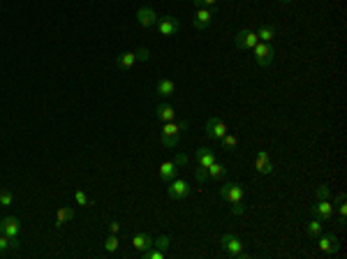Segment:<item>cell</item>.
Masks as SVG:
<instances>
[{
	"mask_svg": "<svg viewBox=\"0 0 347 259\" xmlns=\"http://www.w3.org/2000/svg\"><path fill=\"white\" fill-rule=\"evenodd\" d=\"M0 231L9 238H19V231H21V220L16 215H5L0 220Z\"/></svg>",
	"mask_w": 347,
	"mask_h": 259,
	"instance_id": "cell-8",
	"label": "cell"
},
{
	"mask_svg": "<svg viewBox=\"0 0 347 259\" xmlns=\"http://www.w3.org/2000/svg\"><path fill=\"white\" fill-rule=\"evenodd\" d=\"M118 229H121V222H118V220L109 222V234H118Z\"/></svg>",
	"mask_w": 347,
	"mask_h": 259,
	"instance_id": "cell-38",
	"label": "cell"
},
{
	"mask_svg": "<svg viewBox=\"0 0 347 259\" xmlns=\"http://www.w3.org/2000/svg\"><path fill=\"white\" fill-rule=\"evenodd\" d=\"M135 63H137L135 51H123V54L116 56V65H118V69H130Z\"/></svg>",
	"mask_w": 347,
	"mask_h": 259,
	"instance_id": "cell-20",
	"label": "cell"
},
{
	"mask_svg": "<svg viewBox=\"0 0 347 259\" xmlns=\"http://www.w3.org/2000/svg\"><path fill=\"white\" fill-rule=\"evenodd\" d=\"M310 211H312V215H315L317 220H322V222L333 220V204L329 199H317V204Z\"/></svg>",
	"mask_w": 347,
	"mask_h": 259,
	"instance_id": "cell-9",
	"label": "cell"
},
{
	"mask_svg": "<svg viewBox=\"0 0 347 259\" xmlns=\"http://www.w3.org/2000/svg\"><path fill=\"white\" fill-rule=\"evenodd\" d=\"M104 250L111 252V255L118 250V236H116V234H109V236L104 238Z\"/></svg>",
	"mask_w": 347,
	"mask_h": 259,
	"instance_id": "cell-27",
	"label": "cell"
},
{
	"mask_svg": "<svg viewBox=\"0 0 347 259\" xmlns=\"http://www.w3.org/2000/svg\"><path fill=\"white\" fill-rule=\"evenodd\" d=\"M195 181L197 183H208V171H206V167H197L195 169Z\"/></svg>",
	"mask_w": 347,
	"mask_h": 259,
	"instance_id": "cell-31",
	"label": "cell"
},
{
	"mask_svg": "<svg viewBox=\"0 0 347 259\" xmlns=\"http://www.w3.org/2000/svg\"><path fill=\"white\" fill-rule=\"evenodd\" d=\"M257 37H259V42H273V39L278 37V31H276V26L266 23V26H262V28H259Z\"/></svg>",
	"mask_w": 347,
	"mask_h": 259,
	"instance_id": "cell-22",
	"label": "cell"
},
{
	"mask_svg": "<svg viewBox=\"0 0 347 259\" xmlns=\"http://www.w3.org/2000/svg\"><path fill=\"white\" fill-rule=\"evenodd\" d=\"M255 169L259 174H271L273 171V164H271V158L266 151H259L257 153V160H255Z\"/></svg>",
	"mask_w": 347,
	"mask_h": 259,
	"instance_id": "cell-14",
	"label": "cell"
},
{
	"mask_svg": "<svg viewBox=\"0 0 347 259\" xmlns=\"http://www.w3.org/2000/svg\"><path fill=\"white\" fill-rule=\"evenodd\" d=\"M167 194L174 199V201H183V199L190 194V185L185 181H178V178H174L167 183Z\"/></svg>",
	"mask_w": 347,
	"mask_h": 259,
	"instance_id": "cell-7",
	"label": "cell"
},
{
	"mask_svg": "<svg viewBox=\"0 0 347 259\" xmlns=\"http://www.w3.org/2000/svg\"><path fill=\"white\" fill-rule=\"evenodd\" d=\"M12 250V238L5 236L2 231H0V255H5V252Z\"/></svg>",
	"mask_w": 347,
	"mask_h": 259,
	"instance_id": "cell-34",
	"label": "cell"
},
{
	"mask_svg": "<svg viewBox=\"0 0 347 259\" xmlns=\"http://www.w3.org/2000/svg\"><path fill=\"white\" fill-rule=\"evenodd\" d=\"M176 174H178V167L174 164V160L172 162H162V164H160V181H162V183H169V181H174V178H176Z\"/></svg>",
	"mask_w": 347,
	"mask_h": 259,
	"instance_id": "cell-15",
	"label": "cell"
},
{
	"mask_svg": "<svg viewBox=\"0 0 347 259\" xmlns=\"http://www.w3.org/2000/svg\"><path fill=\"white\" fill-rule=\"evenodd\" d=\"M188 128H190L188 121H169V123H165L162 134H160V141H162V146H167V148L178 146V141H181V137H183V132H188Z\"/></svg>",
	"mask_w": 347,
	"mask_h": 259,
	"instance_id": "cell-1",
	"label": "cell"
},
{
	"mask_svg": "<svg viewBox=\"0 0 347 259\" xmlns=\"http://www.w3.org/2000/svg\"><path fill=\"white\" fill-rule=\"evenodd\" d=\"M74 218V208H69V206H63L58 208V215H56V229H61L65 222H69Z\"/></svg>",
	"mask_w": 347,
	"mask_h": 259,
	"instance_id": "cell-23",
	"label": "cell"
},
{
	"mask_svg": "<svg viewBox=\"0 0 347 259\" xmlns=\"http://www.w3.org/2000/svg\"><path fill=\"white\" fill-rule=\"evenodd\" d=\"M338 245H340V241L336 234H319L317 236V248L322 252H326V255H333V252L338 250Z\"/></svg>",
	"mask_w": 347,
	"mask_h": 259,
	"instance_id": "cell-13",
	"label": "cell"
},
{
	"mask_svg": "<svg viewBox=\"0 0 347 259\" xmlns=\"http://www.w3.org/2000/svg\"><path fill=\"white\" fill-rule=\"evenodd\" d=\"M206 137L208 139H222L227 134V125L220 121L218 116H211L208 121H206Z\"/></svg>",
	"mask_w": 347,
	"mask_h": 259,
	"instance_id": "cell-11",
	"label": "cell"
},
{
	"mask_svg": "<svg viewBox=\"0 0 347 259\" xmlns=\"http://www.w3.org/2000/svg\"><path fill=\"white\" fill-rule=\"evenodd\" d=\"M141 257H143V259H162V257H165V252L158 250L155 245H151L148 250H143V252H141Z\"/></svg>",
	"mask_w": 347,
	"mask_h": 259,
	"instance_id": "cell-29",
	"label": "cell"
},
{
	"mask_svg": "<svg viewBox=\"0 0 347 259\" xmlns=\"http://www.w3.org/2000/svg\"><path fill=\"white\" fill-rule=\"evenodd\" d=\"M153 245H155V248H158V250H169V245H172V238L169 236H160V238H155V241H153Z\"/></svg>",
	"mask_w": 347,
	"mask_h": 259,
	"instance_id": "cell-33",
	"label": "cell"
},
{
	"mask_svg": "<svg viewBox=\"0 0 347 259\" xmlns=\"http://www.w3.org/2000/svg\"><path fill=\"white\" fill-rule=\"evenodd\" d=\"M319 234H322V220H317V218H315L312 222H308V236L317 238Z\"/></svg>",
	"mask_w": 347,
	"mask_h": 259,
	"instance_id": "cell-26",
	"label": "cell"
},
{
	"mask_svg": "<svg viewBox=\"0 0 347 259\" xmlns=\"http://www.w3.org/2000/svg\"><path fill=\"white\" fill-rule=\"evenodd\" d=\"M155 116H158L162 123H169V121H174V118H176V111H174L172 104H165V102H162V104H158V107H155Z\"/></svg>",
	"mask_w": 347,
	"mask_h": 259,
	"instance_id": "cell-21",
	"label": "cell"
},
{
	"mask_svg": "<svg viewBox=\"0 0 347 259\" xmlns=\"http://www.w3.org/2000/svg\"><path fill=\"white\" fill-rule=\"evenodd\" d=\"M282 2H292V0H282Z\"/></svg>",
	"mask_w": 347,
	"mask_h": 259,
	"instance_id": "cell-39",
	"label": "cell"
},
{
	"mask_svg": "<svg viewBox=\"0 0 347 259\" xmlns=\"http://www.w3.org/2000/svg\"><path fill=\"white\" fill-rule=\"evenodd\" d=\"M160 16L155 14V9L148 7V5H143V7L137 9V21L141 28H155V23H158Z\"/></svg>",
	"mask_w": 347,
	"mask_h": 259,
	"instance_id": "cell-12",
	"label": "cell"
},
{
	"mask_svg": "<svg viewBox=\"0 0 347 259\" xmlns=\"http://www.w3.org/2000/svg\"><path fill=\"white\" fill-rule=\"evenodd\" d=\"M197 7H218L220 0H192Z\"/></svg>",
	"mask_w": 347,
	"mask_h": 259,
	"instance_id": "cell-36",
	"label": "cell"
},
{
	"mask_svg": "<svg viewBox=\"0 0 347 259\" xmlns=\"http://www.w3.org/2000/svg\"><path fill=\"white\" fill-rule=\"evenodd\" d=\"M197 162H199V167H211L213 162H215V153L211 151V148H206V146H202V148H197Z\"/></svg>",
	"mask_w": 347,
	"mask_h": 259,
	"instance_id": "cell-17",
	"label": "cell"
},
{
	"mask_svg": "<svg viewBox=\"0 0 347 259\" xmlns=\"http://www.w3.org/2000/svg\"><path fill=\"white\" fill-rule=\"evenodd\" d=\"M74 199H76V204L83 206V208H88V206H93V199H88V194L83 190H76L74 192Z\"/></svg>",
	"mask_w": 347,
	"mask_h": 259,
	"instance_id": "cell-28",
	"label": "cell"
},
{
	"mask_svg": "<svg viewBox=\"0 0 347 259\" xmlns=\"http://www.w3.org/2000/svg\"><path fill=\"white\" fill-rule=\"evenodd\" d=\"M14 204V194H12V190H0V206H12Z\"/></svg>",
	"mask_w": 347,
	"mask_h": 259,
	"instance_id": "cell-30",
	"label": "cell"
},
{
	"mask_svg": "<svg viewBox=\"0 0 347 259\" xmlns=\"http://www.w3.org/2000/svg\"><path fill=\"white\" fill-rule=\"evenodd\" d=\"M174 91H176V84H174L172 79H160L158 86H155V93H158L162 99H169L174 95Z\"/></svg>",
	"mask_w": 347,
	"mask_h": 259,
	"instance_id": "cell-16",
	"label": "cell"
},
{
	"mask_svg": "<svg viewBox=\"0 0 347 259\" xmlns=\"http://www.w3.org/2000/svg\"><path fill=\"white\" fill-rule=\"evenodd\" d=\"M259 42V37H257V32H252V31H248V28H241V31L236 32V37H234V44H236V49H252V46Z\"/></svg>",
	"mask_w": 347,
	"mask_h": 259,
	"instance_id": "cell-10",
	"label": "cell"
},
{
	"mask_svg": "<svg viewBox=\"0 0 347 259\" xmlns=\"http://www.w3.org/2000/svg\"><path fill=\"white\" fill-rule=\"evenodd\" d=\"M155 28H158V32L165 35V37L178 35V32H181V19H176V16H172V14L160 16L158 23H155Z\"/></svg>",
	"mask_w": 347,
	"mask_h": 259,
	"instance_id": "cell-4",
	"label": "cell"
},
{
	"mask_svg": "<svg viewBox=\"0 0 347 259\" xmlns=\"http://www.w3.org/2000/svg\"><path fill=\"white\" fill-rule=\"evenodd\" d=\"M206 171H208V181H215V183L225 181V176H227V167L225 164H220L218 160L213 162L211 167H206Z\"/></svg>",
	"mask_w": 347,
	"mask_h": 259,
	"instance_id": "cell-18",
	"label": "cell"
},
{
	"mask_svg": "<svg viewBox=\"0 0 347 259\" xmlns=\"http://www.w3.org/2000/svg\"><path fill=\"white\" fill-rule=\"evenodd\" d=\"M243 188L239 183H222V188H220V197L227 199L229 204H232V213L239 218V215L245 213V206H243Z\"/></svg>",
	"mask_w": 347,
	"mask_h": 259,
	"instance_id": "cell-2",
	"label": "cell"
},
{
	"mask_svg": "<svg viewBox=\"0 0 347 259\" xmlns=\"http://www.w3.org/2000/svg\"><path fill=\"white\" fill-rule=\"evenodd\" d=\"M135 54H137V61H141V63L151 61V51H148V49H146V46H141V49H137Z\"/></svg>",
	"mask_w": 347,
	"mask_h": 259,
	"instance_id": "cell-35",
	"label": "cell"
},
{
	"mask_svg": "<svg viewBox=\"0 0 347 259\" xmlns=\"http://www.w3.org/2000/svg\"><path fill=\"white\" fill-rule=\"evenodd\" d=\"M222 250L229 257H243V241L234 234H222Z\"/></svg>",
	"mask_w": 347,
	"mask_h": 259,
	"instance_id": "cell-6",
	"label": "cell"
},
{
	"mask_svg": "<svg viewBox=\"0 0 347 259\" xmlns=\"http://www.w3.org/2000/svg\"><path fill=\"white\" fill-rule=\"evenodd\" d=\"M317 199H329V185H319L317 188Z\"/></svg>",
	"mask_w": 347,
	"mask_h": 259,
	"instance_id": "cell-37",
	"label": "cell"
},
{
	"mask_svg": "<svg viewBox=\"0 0 347 259\" xmlns=\"http://www.w3.org/2000/svg\"><path fill=\"white\" fill-rule=\"evenodd\" d=\"M220 144H222V148H225V151L234 153V151H236V146H239V137H236V134H229V132H227L225 137L220 139Z\"/></svg>",
	"mask_w": 347,
	"mask_h": 259,
	"instance_id": "cell-25",
	"label": "cell"
},
{
	"mask_svg": "<svg viewBox=\"0 0 347 259\" xmlns=\"http://www.w3.org/2000/svg\"><path fill=\"white\" fill-rule=\"evenodd\" d=\"M218 14V7H199L197 9V14L192 16V26H195L197 31H204L211 26V21L215 19Z\"/></svg>",
	"mask_w": 347,
	"mask_h": 259,
	"instance_id": "cell-5",
	"label": "cell"
},
{
	"mask_svg": "<svg viewBox=\"0 0 347 259\" xmlns=\"http://www.w3.org/2000/svg\"><path fill=\"white\" fill-rule=\"evenodd\" d=\"M252 51H255V61L259 67H269L273 63V56H276V46L271 42H257L252 46Z\"/></svg>",
	"mask_w": 347,
	"mask_h": 259,
	"instance_id": "cell-3",
	"label": "cell"
},
{
	"mask_svg": "<svg viewBox=\"0 0 347 259\" xmlns=\"http://www.w3.org/2000/svg\"><path fill=\"white\" fill-rule=\"evenodd\" d=\"M174 164L181 169V167H188L190 164V155L188 153H176V158H174Z\"/></svg>",
	"mask_w": 347,
	"mask_h": 259,
	"instance_id": "cell-32",
	"label": "cell"
},
{
	"mask_svg": "<svg viewBox=\"0 0 347 259\" xmlns=\"http://www.w3.org/2000/svg\"><path fill=\"white\" fill-rule=\"evenodd\" d=\"M132 245H135V250H139V252H143V250H148L153 245V238L146 234V231H139V234H135L132 236Z\"/></svg>",
	"mask_w": 347,
	"mask_h": 259,
	"instance_id": "cell-19",
	"label": "cell"
},
{
	"mask_svg": "<svg viewBox=\"0 0 347 259\" xmlns=\"http://www.w3.org/2000/svg\"><path fill=\"white\" fill-rule=\"evenodd\" d=\"M336 204H338V225L340 227H345V220H347V206H345V192H340L338 199H336Z\"/></svg>",
	"mask_w": 347,
	"mask_h": 259,
	"instance_id": "cell-24",
	"label": "cell"
}]
</instances>
